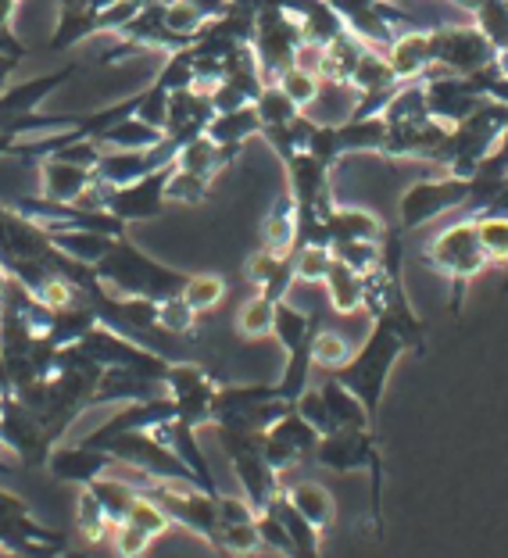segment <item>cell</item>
Instances as JSON below:
<instances>
[{"mask_svg":"<svg viewBox=\"0 0 508 558\" xmlns=\"http://www.w3.org/2000/svg\"><path fill=\"white\" fill-rule=\"evenodd\" d=\"M97 279L105 283L111 294L119 298H150V301H169L180 298L190 272L161 265L158 258H150L147 251H140L130 236H119L116 244L105 251V258L94 265Z\"/></svg>","mask_w":508,"mask_h":558,"instance_id":"6da1fadb","label":"cell"},{"mask_svg":"<svg viewBox=\"0 0 508 558\" xmlns=\"http://www.w3.org/2000/svg\"><path fill=\"white\" fill-rule=\"evenodd\" d=\"M404 351H409V344L401 340L398 329H390L387 323H373L370 337L362 340V348L351 354L348 365L329 373L362 401V409L370 415L373 426L379 423V404H384V395H387V379Z\"/></svg>","mask_w":508,"mask_h":558,"instance_id":"7a4b0ae2","label":"cell"},{"mask_svg":"<svg viewBox=\"0 0 508 558\" xmlns=\"http://www.w3.org/2000/svg\"><path fill=\"white\" fill-rule=\"evenodd\" d=\"M423 262L434 265L440 276H448V283H451L448 308H451V315H462L469 283L491 265L484 244H480L473 215H462V219H455L451 226H444V230L426 244Z\"/></svg>","mask_w":508,"mask_h":558,"instance_id":"3957f363","label":"cell"},{"mask_svg":"<svg viewBox=\"0 0 508 558\" xmlns=\"http://www.w3.org/2000/svg\"><path fill=\"white\" fill-rule=\"evenodd\" d=\"M315 465L329 473H370L373 480V534L384 537V451L376 429H334L315 444Z\"/></svg>","mask_w":508,"mask_h":558,"instance_id":"277c9868","label":"cell"},{"mask_svg":"<svg viewBox=\"0 0 508 558\" xmlns=\"http://www.w3.org/2000/svg\"><path fill=\"white\" fill-rule=\"evenodd\" d=\"M215 434H219V444L226 451V459L233 465V476L240 490H244V498L254 512H265L269 505L283 494L279 487V473L265 462L262 454V434L258 429H230V426H215Z\"/></svg>","mask_w":508,"mask_h":558,"instance_id":"5b68a950","label":"cell"},{"mask_svg":"<svg viewBox=\"0 0 508 558\" xmlns=\"http://www.w3.org/2000/svg\"><path fill=\"white\" fill-rule=\"evenodd\" d=\"M94 448L108 451L116 462L136 469V473H144L147 480H158V484H194V487H201L194 480V473H190V469L180 462V454H176L169 444H161L155 434H150V429L108 437V440L94 444Z\"/></svg>","mask_w":508,"mask_h":558,"instance_id":"8992f818","label":"cell"},{"mask_svg":"<svg viewBox=\"0 0 508 558\" xmlns=\"http://www.w3.org/2000/svg\"><path fill=\"white\" fill-rule=\"evenodd\" d=\"M473 201V180L444 172L437 180H419L401 194L398 201V230L412 233L419 226L440 219V215L465 211Z\"/></svg>","mask_w":508,"mask_h":558,"instance_id":"52a82bcc","label":"cell"},{"mask_svg":"<svg viewBox=\"0 0 508 558\" xmlns=\"http://www.w3.org/2000/svg\"><path fill=\"white\" fill-rule=\"evenodd\" d=\"M430 54H434V69L455 72V75H473L494 65L498 50L476 29L473 19L465 22H444L430 29Z\"/></svg>","mask_w":508,"mask_h":558,"instance_id":"ba28073f","label":"cell"},{"mask_svg":"<svg viewBox=\"0 0 508 558\" xmlns=\"http://www.w3.org/2000/svg\"><path fill=\"white\" fill-rule=\"evenodd\" d=\"M301 44H304L301 22L290 15V11H283L279 4H269V8L258 11V19H254L251 50H254V58H258L265 83H276L279 75L294 65Z\"/></svg>","mask_w":508,"mask_h":558,"instance_id":"9c48e42d","label":"cell"},{"mask_svg":"<svg viewBox=\"0 0 508 558\" xmlns=\"http://www.w3.org/2000/svg\"><path fill=\"white\" fill-rule=\"evenodd\" d=\"M215 376L194 362H172L165 373V395L176 401V418L186 426H211V401H215Z\"/></svg>","mask_w":508,"mask_h":558,"instance_id":"30bf717a","label":"cell"},{"mask_svg":"<svg viewBox=\"0 0 508 558\" xmlns=\"http://www.w3.org/2000/svg\"><path fill=\"white\" fill-rule=\"evenodd\" d=\"M172 165H161V169L140 175V180L125 183V186H111L108 190V211L116 215L119 222L133 226V222H150L158 219L169 205V197H165V186H169V175H172Z\"/></svg>","mask_w":508,"mask_h":558,"instance_id":"8fae6325","label":"cell"},{"mask_svg":"<svg viewBox=\"0 0 508 558\" xmlns=\"http://www.w3.org/2000/svg\"><path fill=\"white\" fill-rule=\"evenodd\" d=\"M423 90H426L430 116L444 125H459L462 119H469L487 100L473 86L469 75H455V72H444V69H430L423 75Z\"/></svg>","mask_w":508,"mask_h":558,"instance_id":"7c38bea8","label":"cell"},{"mask_svg":"<svg viewBox=\"0 0 508 558\" xmlns=\"http://www.w3.org/2000/svg\"><path fill=\"white\" fill-rule=\"evenodd\" d=\"M315 444H319V434H315V429L304 423L294 409H290L262 434V454H265V462H269L279 476H283L294 465L312 459Z\"/></svg>","mask_w":508,"mask_h":558,"instance_id":"4fadbf2b","label":"cell"},{"mask_svg":"<svg viewBox=\"0 0 508 558\" xmlns=\"http://www.w3.org/2000/svg\"><path fill=\"white\" fill-rule=\"evenodd\" d=\"M0 444L4 451H11L22 462L33 465H47V454L55 444L47 440L40 418H36L15 395L0 398Z\"/></svg>","mask_w":508,"mask_h":558,"instance_id":"5bb4252c","label":"cell"},{"mask_svg":"<svg viewBox=\"0 0 508 558\" xmlns=\"http://www.w3.org/2000/svg\"><path fill=\"white\" fill-rule=\"evenodd\" d=\"M80 61H72V65H61L55 72H44V75H29V80H22V83H11L0 90V125L11 122V119H19V116H33L36 108L44 105V100L61 90L72 75H80Z\"/></svg>","mask_w":508,"mask_h":558,"instance_id":"9a60e30c","label":"cell"},{"mask_svg":"<svg viewBox=\"0 0 508 558\" xmlns=\"http://www.w3.org/2000/svg\"><path fill=\"white\" fill-rule=\"evenodd\" d=\"M165 418H176V401L169 395H158V398H147V401H125L116 409V415L105 418L90 437H83V444H100L108 437H119V434H136V429H155Z\"/></svg>","mask_w":508,"mask_h":558,"instance_id":"2e32d148","label":"cell"},{"mask_svg":"<svg viewBox=\"0 0 508 558\" xmlns=\"http://www.w3.org/2000/svg\"><path fill=\"white\" fill-rule=\"evenodd\" d=\"M111 465H116V459L108 451L90 448V444H55L47 454L50 476L61 480V484H80V487L111 473Z\"/></svg>","mask_w":508,"mask_h":558,"instance_id":"e0dca14e","label":"cell"},{"mask_svg":"<svg viewBox=\"0 0 508 558\" xmlns=\"http://www.w3.org/2000/svg\"><path fill=\"white\" fill-rule=\"evenodd\" d=\"M215 119L211 97L205 90H176L169 94V119H165V140H172L176 147L190 144L194 136H205L208 122Z\"/></svg>","mask_w":508,"mask_h":558,"instance_id":"ac0fdd59","label":"cell"},{"mask_svg":"<svg viewBox=\"0 0 508 558\" xmlns=\"http://www.w3.org/2000/svg\"><path fill=\"white\" fill-rule=\"evenodd\" d=\"M161 444H169V448L180 454V462L194 473V480L201 484V490L208 494H219V487H215V476H211V465L205 459V451H201V440H197V429L180 423V418H165V423H158L155 429H150Z\"/></svg>","mask_w":508,"mask_h":558,"instance_id":"d6986e66","label":"cell"},{"mask_svg":"<svg viewBox=\"0 0 508 558\" xmlns=\"http://www.w3.org/2000/svg\"><path fill=\"white\" fill-rule=\"evenodd\" d=\"M40 165V186L47 201H58V205H75L80 194L94 183V169H83V165H72L65 158H44Z\"/></svg>","mask_w":508,"mask_h":558,"instance_id":"ffe728a7","label":"cell"},{"mask_svg":"<svg viewBox=\"0 0 508 558\" xmlns=\"http://www.w3.org/2000/svg\"><path fill=\"white\" fill-rule=\"evenodd\" d=\"M387 61L398 83H412V80H423V75L434 69V54H430V29H409L401 33L387 50Z\"/></svg>","mask_w":508,"mask_h":558,"instance_id":"44dd1931","label":"cell"},{"mask_svg":"<svg viewBox=\"0 0 508 558\" xmlns=\"http://www.w3.org/2000/svg\"><path fill=\"white\" fill-rule=\"evenodd\" d=\"M90 36H100V11L86 8V0L61 4L58 8V25H55V33H50L47 50L65 54V50L80 47L83 40H90Z\"/></svg>","mask_w":508,"mask_h":558,"instance_id":"7402d4cb","label":"cell"},{"mask_svg":"<svg viewBox=\"0 0 508 558\" xmlns=\"http://www.w3.org/2000/svg\"><path fill=\"white\" fill-rule=\"evenodd\" d=\"M326 233H329V247H334V244H348V240H384L387 226L370 208L337 205L326 215Z\"/></svg>","mask_w":508,"mask_h":558,"instance_id":"603a6c76","label":"cell"},{"mask_svg":"<svg viewBox=\"0 0 508 558\" xmlns=\"http://www.w3.org/2000/svg\"><path fill=\"white\" fill-rule=\"evenodd\" d=\"M298 244V205L290 194H279L273 211L262 222V247L273 255H290Z\"/></svg>","mask_w":508,"mask_h":558,"instance_id":"cb8c5ba5","label":"cell"},{"mask_svg":"<svg viewBox=\"0 0 508 558\" xmlns=\"http://www.w3.org/2000/svg\"><path fill=\"white\" fill-rule=\"evenodd\" d=\"M287 501L294 505V509L309 519V523L319 530H329L334 526V519H337V501H334V494H329L323 484H315V480H301V484L294 487H287Z\"/></svg>","mask_w":508,"mask_h":558,"instance_id":"d4e9b609","label":"cell"},{"mask_svg":"<svg viewBox=\"0 0 508 558\" xmlns=\"http://www.w3.org/2000/svg\"><path fill=\"white\" fill-rule=\"evenodd\" d=\"M208 140H215L219 147H244L251 136H262V119L258 111H254V105H244L237 111H219L208 130H205Z\"/></svg>","mask_w":508,"mask_h":558,"instance_id":"484cf974","label":"cell"},{"mask_svg":"<svg viewBox=\"0 0 508 558\" xmlns=\"http://www.w3.org/2000/svg\"><path fill=\"white\" fill-rule=\"evenodd\" d=\"M315 333H319V319L309 312L294 308L290 301H279L276 304V315H273V337L283 344V351H298V348H309Z\"/></svg>","mask_w":508,"mask_h":558,"instance_id":"4316f807","label":"cell"},{"mask_svg":"<svg viewBox=\"0 0 508 558\" xmlns=\"http://www.w3.org/2000/svg\"><path fill=\"white\" fill-rule=\"evenodd\" d=\"M337 133H340V150H344V155H384L387 119L384 116L344 119V122H337Z\"/></svg>","mask_w":508,"mask_h":558,"instance_id":"83f0119b","label":"cell"},{"mask_svg":"<svg viewBox=\"0 0 508 558\" xmlns=\"http://www.w3.org/2000/svg\"><path fill=\"white\" fill-rule=\"evenodd\" d=\"M319 395L326 401V409H329V418H334V426L337 429H376L370 423V415H365L362 409V401L351 395V390L340 384L337 376H329L326 384L319 387Z\"/></svg>","mask_w":508,"mask_h":558,"instance_id":"f1b7e54d","label":"cell"},{"mask_svg":"<svg viewBox=\"0 0 508 558\" xmlns=\"http://www.w3.org/2000/svg\"><path fill=\"white\" fill-rule=\"evenodd\" d=\"M323 287H326V294H329V304L340 312V315H351V312H359L362 308V298H365V276L362 272H354L351 265L344 262H337L329 265V272L323 279Z\"/></svg>","mask_w":508,"mask_h":558,"instance_id":"f546056e","label":"cell"},{"mask_svg":"<svg viewBox=\"0 0 508 558\" xmlns=\"http://www.w3.org/2000/svg\"><path fill=\"white\" fill-rule=\"evenodd\" d=\"M365 44L359 40L354 33L337 36L334 44L323 47V65H319V80L323 83H340V86H351V72L359 65Z\"/></svg>","mask_w":508,"mask_h":558,"instance_id":"4dcf8cb0","label":"cell"},{"mask_svg":"<svg viewBox=\"0 0 508 558\" xmlns=\"http://www.w3.org/2000/svg\"><path fill=\"white\" fill-rule=\"evenodd\" d=\"M94 140L105 150H150V147L161 144L165 133L155 130V125H147L144 119L130 116V119H122L116 125H108V130L100 136H94Z\"/></svg>","mask_w":508,"mask_h":558,"instance_id":"1f68e13d","label":"cell"},{"mask_svg":"<svg viewBox=\"0 0 508 558\" xmlns=\"http://www.w3.org/2000/svg\"><path fill=\"white\" fill-rule=\"evenodd\" d=\"M265 512H273L279 523L287 526V534H290V541H294V548H298V558H323V544H319L323 534L294 509V505L287 501V494H279V498Z\"/></svg>","mask_w":508,"mask_h":558,"instance_id":"d6a6232c","label":"cell"},{"mask_svg":"<svg viewBox=\"0 0 508 558\" xmlns=\"http://www.w3.org/2000/svg\"><path fill=\"white\" fill-rule=\"evenodd\" d=\"M50 240H55L58 251H65L69 258L75 262H86V265H97L105 258V251L116 244V236H105V233H90V230H47Z\"/></svg>","mask_w":508,"mask_h":558,"instance_id":"836d02e7","label":"cell"},{"mask_svg":"<svg viewBox=\"0 0 508 558\" xmlns=\"http://www.w3.org/2000/svg\"><path fill=\"white\" fill-rule=\"evenodd\" d=\"M387 86H398V75H394L387 54L384 50L365 47L359 65H354V72H351V90L370 94V90H387Z\"/></svg>","mask_w":508,"mask_h":558,"instance_id":"e575fe53","label":"cell"},{"mask_svg":"<svg viewBox=\"0 0 508 558\" xmlns=\"http://www.w3.org/2000/svg\"><path fill=\"white\" fill-rule=\"evenodd\" d=\"M94 490V498L100 501V509L108 512V519H111V526H119L125 515H130V509H133V501H136V487L133 484H125V480H119V476H111V473H105V476H97L94 484H86Z\"/></svg>","mask_w":508,"mask_h":558,"instance_id":"d590c367","label":"cell"},{"mask_svg":"<svg viewBox=\"0 0 508 558\" xmlns=\"http://www.w3.org/2000/svg\"><path fill=\"white\" fill-rule=\"evenodd\" d=\"M211 548L226 555V558H251L262 551V537H258V519L254 523H219V534H215Z\"/></svg>","mask_w":508,"mask_h":558,"instance_id":"8d00e7d4","label":"cell"},{"mask_svg":"<svg viewBox=\"0 0 508 558\" xmlns=\"http://www.w3.org/2000/svg\"><path fill=\"white\" fill-rule=\"evenodd\" d=\"M273 315H276V301H269L265 294L247 298L244 304H240V312H237L240 337H247V340L273 337Z\"/></svg>","mask_w":508,"mask_h":558,"instance_id":"74e56055","label":"cell"},{"mask_svg":"<svg viewBox=\"0 0 508 558\" xmlns=\"http://www.w3.org/2000/svg\"><path fill=\"white\" fill-rule=\"evenodd\" d=\"M75 526H80V534L90 544H100L105 537H111V530H116V526H111L108 512L100 509V501L94 498L90 487H83L80 501H75Z\"/></svg>","mask_w":508,"mask_h":558,"instance_id":"f35d334b","label":"cell"},{"mask_svg":"<svg viewBox=\"0 0 508 558\" xmlns=\"http://www.w3.org/2000/svg\"><path fill=\"white\" fill-rule=\"evenodd\" d=\"M473 219H476L480 244H484L491 265H505V272H508V215H473ZM505 287H508V276H505Z\"/></svg>","mask_w":508,"mask_h":558,"instance_id":"ab89813d","label":"cell"},{"mask_svg":"<svg viewBox=\"0 0 508 558\" xmlns=\"http://www.w3.org/2000/svg\"><path fill=\"white\" fill-rule=\"evenodd\" d=\"M208 194H211V180H208V175L176 169V165H172L169 186H165V197H169V205L194 208V205H201V201H208Z\"/></svg>","mask_w":508,"mask_h":558,"instance_id":"60d3db41","label":"cell"},{"mask_svg":"<svg viewBox=\"0 0 508 558\" xmlns=\"http://www.w3.org/2000/svg\"><path fill=\"white\" fill-rule=\"evenodd\" d=\"M473 25L487 36L494 50H508V0H484L473 11Z\"/></svg>","mask_w":508,"mask_h":558,"instance_id":"b9f144b4","label":"cell"},{"mask_svg":"<svg viewBox=\"0 0 508 558\" xmlns=\"http://www.w3.org/2000/svg\"><path fill=\"white\" fill-rule=\"evenodd\" d=\"M254 111H258V119H262V130L265 125H287L301 116V108L279 90L276 83H265V90L258 94V100H254Z\"/></svg>","mask_w":508,"mask_h":558,"instance_id":"7bdbcfd3","label":"cell"},{"mask_svg":"<svg viewBox=\"0 0 508 558\" xmlns=\"http://www.w3.org/2000/svg\"><path fill=\"white\" fill-rule=\"evenodd\" d=\"M155 83L169 94L190 90V86H194V50L180 47V50H172V54H165V65L158 69Z\"/></svg>","mask_w":508,"mask_h":558,"instance_id":"ee69618b","label":"cell"},{"mask_svg":"<svg viewBox=\"0 0 508 558\" xmlns=\"http://www.w3.org/2000/svg\"><path fill=\"white\" fill-rule=\"evenodd\" d=\"M276 86L283 90L294 105L301 108V111H309L312 105H315V97H319V90H323V80L315 72H309V69H298V65H290L283 75L276 80Z\"/></svg>","mask_w":508,"mask_h":558,"instance_id":"f6af8a7d","label":"cell"},{"mask_svg":"<svg viewBox=\"0 0 508 558\" xmlns=\"http://www.w3.org/2000/svg\"><path fill=\"white\" fill-rule=\"evenodd\" d=\"M222 298H226V283H222L219 276H211V272H190L186 287H183V301L197 315L201 312H211Z\"/></svg>","mask_w":508,"mask_h":558,"instance_id":"bcb514c9","label":"cell"},{"mask_svg":"<svg viewBox=\"0 0 508 558\" xmlns=\"http://www.w3.org/2000/svg\"><path fill=\"white\" fill-rule=\"evenodd\" d=\"M351 344L340 333H334V329H323L315 333V344H312V365H319V369L326 373H337L340 365H348L351 359Z\"/></svg>","mask_w":508,"mask_h":558,"instance_id":"7dc6e473","label":"cell"},{"mask_svg":"<svg viewBox=\"0 0 508 558\" xmlns=\"http://www.w3.org/2000/svg\"><path fill=\"white\" fill-rule=\"evenodd\" d=\"M290 258H294V276L301 283H323L329 265H334V251L329 247H294Z\"/></svg>","mask_w":508,"mask_h":558,"instance_id":"c3c4849f","label":"cell"},{"mask_svg":"<svg viewBox=\"0 0 508 558\" xmlns=\"http://www.w3.org/2000/svg\"><path fill=\"white\" fill-rule=\"evenodd\" d=\"M122 523H133L136 530H144V534L150 537H161V534H169V526H172V519L161 512V505H155L147 498V494H136V501H133V509L130 515L122 519Z\"/></svg>","mask_w":508,"mask_h":558,"instance_id":"681fc988","label":"cell"},{"mask_svg":"<svg viewBox=\"0 0 508 558\" xmlns=\"http://www.w3.org/2000/svg\"><path fill=\"white\" fill-rule=\"evenodd\" d=\"M158 326H161V333L190 337V333H194V326H197V312L183 301V294L169 298V301L158 304Z\"/></svg>","mask_w":508,"mask_h":558,"instance_id":"f907efd6","label":"cell"},{"mask_svg":"<svg viewBox=\"0 0 508 558\" xmlns=\"http://www.w3.org/2000/svg\"><path fill=\"white\" fill-rule=\"evenodd\" d=\"M334 251L337 262L351 265L354 272H373L379 265V240H348V244H334L329 247Z\"/></svg>","mask_w":508,"mask_h":558,"instance_id":"816d5d0a","label":"cell"},{"mask_svg":"<svg viewBox=\"0 0 508 558\" xmlns=\"http://www.w3.org/2000/svg\"><path fill=\"white\" fill-rule=\"evenodd\" d=\"M304 150H309L312 158H319L323 165H334L344 158V150H340V133H337V125L334 122H315L312 125V136H309V144H304Z\"/></svg>","mask_w":508,"mask_h":558,"instance_id":"f5cc1de1","label":"cell"},{"mask_svg":"<svg viewBox=\"0 0 508 558\" xmlns=\"http://www.w3.org/2000/svg\"><path fill=\"white\" fill-rule=\"evenodd\" d=\"M294 412L304 418V423H309L312 429H315V434H319V437H326V434H334V418H329V409H326V401H323V395H319V387H309V390H304V395L294 401Z\"/></svg>","mask_w":508,"mask_h":558,"instance_id":"db71d44e","label":"cell"},{"mask_svg":"<svg viewBox=\"0 0 508 558\" xmlns=\"http://www.w3.org/2000/svg\"><path fill=\"white\" fill-rule=\"evenodd\" d=\"M136 119H144L147 125H155V130L165 133V119H169V90H161L155 80H150V86L140 90Z\"/></svg>","mask_w":508,"mask_h":558,"instance_id":"11a10c76","label":"cell"},{"mask_svg":"<svg viewBox=\"0 0 508 558\" xmlns=\"http://www.w3.org/2000/svg\"><path fill=\"white\" fill-rule=\"evenodd\" d=\"M258 537H262V548H269L283 558H298V548H294V541H290L287 526L279 523L273 512H258Z\"/></svg>","mask_w":508,"mask_h":558,"instance_id":"9f6ffc18","label":"cell"},{"mask_svg":"<svg viewBox=\"0 0 508 558\" xmlns=\"http://www.w3.org/2000/svg\"><path fill=\"white\" fill-rule=\"evenodd\" d=\"M111 544H116L119 558H140L150 544H155V537L144 534V530H136L133 523H119L111 530Z\"/></svg>","mask_w":508,"mask_h":558,"instance_id":"6f0895ef","label":"cell"},{"mask_svg":"<svg viewBox=\"0 0 508 558\" xmlns=\"http://www.w3.org/2000/svg\"><path fill=\"white\" fill-rule=\"evenodd\" d=\"M287 258H290V255H273V251L258 247V251H254V255L247 258V279H251L254 287L262 290V287L269 283V279H273L279 269H283Z\"/></svg>","mask_w":508,"mask_h":558,"instance_id":"680465c9","label":"cell"},{"mask_svg":"<svg viewBox=\"0 0 508 558\" xmlns=\"http://www.w3.org/2000/svg\"><path fill=\"white\" fill-rule=\"evenodd\" d=\"M480 215H508V183L494 194V201L487 205V211H480Z\"/></svg>","mask_w":508,"mask_h":558,"instance_id":"91938a15","label":"cell"},{"mask_svg":"<svg viewBox=\"0 0 508 558\" xmlns=\"http://www.w3.org/2000/svg\"><path fill=\"white\" fill-rule=\"evenodd\" d=\"M19 65H22V61L8 58V54H0V90H4V86H11V75H15Z\"/></svg>","mask_w":508,"mask_h":558,"instance_id":"94428289","label":"cell"},{"mask_svg":"<svg viewBox=\"0 0 508 558\" xmlns=\"http://www.w3.org/2000/svg\"><path fill=\"white\" fill-rule=\"evenodd\" d=\"M116 0H86V8H94V11H108Z\"/></svg>","mask_w":508,"mask_h":558,"instance_id":"6125c7cd","label":"cell"},{"mask_svg":"<svg viewBox=\"0 0 508 558\" xmlns=\"http://www.w3.org/2000/svg\"><path fill=\"white\" fill-rule=\"evenodd\" d=\"M0 473H11V465L4 462V444H0Z\"/></svg>","mask_w":508,"mask_h":558,"instance_id":"be15d7a7","label":"cell"},{"mask_svg":"<svg viewBox=\"0 0 508 558\" xmlns=\"http://www.w3.org/2000/svg\"><path fill=\"white\" fill-rule=\"evenodd\" d=\"M0 308H4V290H0Z\"/></svg>","mask_w":508,"mask_h":558,"instance_id":"e7e4bbea","label":"cell"},{"mask_svg":"<svg viewBox=\"0 0 508 558\" xmlns=\"http://www.w3.org/2000/svg\"><path fill=\"white\" fill-rule=\"evenodd\" d=\"M58 558H61V555H58Z\"/></svg>","mask_w":508,"mask_h":558,"instance_id":"03108f58","label":"cell"}]
</instances>
